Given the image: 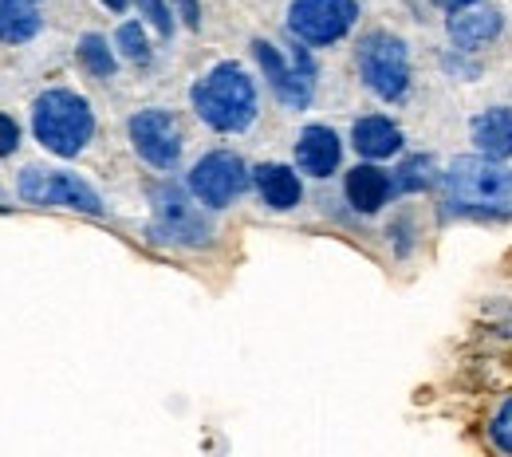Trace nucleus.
Instances as JSON below:
<instances>
[{
  "mask_svg": "<svg viewBox=\"0 0 512 457\" xmlns=\"http://www.w3.org/2000/svg\"><path fill=\"white\" fill-rule=\"evenodd\" d=\"M359 20L355 0H292L288 8V32L308 44V48H327L343 40Z\"/></svg>",
  "mask_w": 512,
  "mask_h": 457,
  "instance_id": "6",
  "label": "nucleus"
},
{
  "mask_svg": "<svg viewBox=\"0 0 512 457\" xmlns=\"http://www.w3.org/2000/svg\"><path fill=\"white\" fill-rule=\"evenodd\" d=\"M20 197L32 201V205H60V209H79V213H91V217L103 213V197L67 170H36V166L24 170L20 174Z\"/></svg>",
  "mask_w": 512,
  "mask_h": 457,
  "instance_id": "8",
  "label": "nucleus"
},
{
  "mask_svg": "<svg viewBox=\"0 0 512 457\" xmlns=\"http://www.w3.org/2000/svg\"><path fill=\"white\" fill-rule=\"evenodd\" d=\"M130 142L134 154L154 170H174L182 158V127L162 107H146L130 119Z\"/></svg>",
  "mask_w": 512,
  "mask_h": 457,
  "instance_id": "9",
  "label": "nucleus"
},
{
  "mask_svg": "<svg viewBox=\"0 0 512 457\" xmlns=\"http://www.w3.org/2000/svg\"><path fill=\"white\" fill-rule=\"evenodd\" d=\"M351 142H355V150H359L363 158L379 162V158H390V154L402 150V131H398L386 115H367V119H359V123L351 127Z\"/></svg>",
  "mask_w": 512,
  "mask_h": 457,
  "instance_id": "16",
  "label": "nucleus"
},
{
  "mask_svg": "<svg viewBox=\"0 0 512 457\" xmlns=\"http://www.w3.org/2000/svg\"><path fill=\"white\" fill-rule=\"evenodd\" d=\"M103 4H107L111 12H123V8H127V0H103Z\"/></svg>",
  "mask_w": 512,
  "mask_h": 457,
  "instance_id": "26",
  "label": "nucleus"
},
{
  "mask_svg": "<svg viewBox=\"0 0 512 457\" xmlns=\"http://www.w3.org/2000/svg\"><path fill=\"white\" fill-rule=\"evenodd\" d=\"M446 28H449V40H453L461 52H477V48H485V44H493V40L501 36L505 20H501L497 8H477V4H469V8H461V12H449Z\"/></svg>",
  "mask_w": 512,
  "mask_h": 457,
  "instance_id": "12",
  "label": "nucleus"
},
{
  "mask_svg": "<svg viewBox=\"0 0 512 457\" xmlns=\"http://www.w3.org/2000/svg\"><path fill=\"white\" fill-rule=\"evenodd\" d=\"M343 190H347V201H351L359 213H379L386 201H390L394 182H390V174H386V170L371 166V162H363V166H355V170L347 174Z\"/></svg>",
  "mask_w": 512,
  "mask_h": 457,
  "instance_id": "14",
  "label": "nucleus"
},
{
  "mask_svg": "<svg viewBox=\"0 0 512 457\" xmlns=\"http://www.w3.org/2000/svg\"><path fill=\"white\" fill-rule=\"evenodd\" d=\"M115 48L127 56L130 64H150V40H146V32H142L138 20H127V24L115 32Z\"/></svg>",
  "mask_w": 512,
  "mask_h": 457,
  "instance_id": "20",
  "label": "nucleus"
},
{
  "mask_svg": "<svg viewBox=\"0 0 512 457\" xmlns=\"http://www.w3.org/2000/svg\"><path fill=\"white\" fill-rule=\"evenodd\" d=\"M32 134L56 158H75L95 134V111L83 95L52 87L32 103Z\"/></svg>",
  "mask_w": 512,
  "mask_h": 457,
  "instance_id": "3",
  "label": "nucleus"
},
{
  "mask_svg": "<svg viewBox=\"0 0 512 457\" xmlns=\"http://www.w3.org/2000/svg\"><path fill=\"white\" fill-rule=\"evenodd\" d=\"M473 142H477L481 158H489V162L512 158V111L493 107V111L477 115L473 119Z\"/></svg>",
  "mask_w": 512,
  "mask_h": 457,
  "instance_id": "15",
  "label": "nucleus"
},
{
  "mask_svg": "<svg viewBox=\"0 0 512 457\" xmlns=\"http://www.w3.org/2000/svg\"><path fill=\"white\" fill-rule=\"evenodd\" d=\"M446 201L461 213L512 217V170L489 158H457L442 174Z\"/></svg>",
  "mask_w": 512,
  "mask_h": 457,
  "instance_id": "2",
  "label": "nucleus"
},
{
  "mask_svg": "<svg viewBox=\"0 0 512 457\" xmlns=\"http://www.w3.org/2000/svg\"><path fill=\"white\" fill-rule=\"evenodd\" d=\"M253 182H256V190H260V197H264V205L276 209V213L296 209L300 197H304L300 174H296L292 166H280V162H264V166H256Z\"/></svg>",
  "mask_w": 512,
  "mask_h": 457,
  "instance_id": "13",
  "label": "nucleus"
},
{
  "mask_svg": "<svg viewBox=\"0 0 512 457\" xmlns=\"http://www.w3.org/2000/svg\"><path fill=\"white\" fill-rule=\"evenodd\" d=\"M193 111L205 127L221 134H241L256 123V83L249 71L233 60L205 71L190 91Z\"/></svg>",
  "mask_w": 512,
  "mask_h": 457,
  "instance_id": "1",
  "label": "nucleus"
},
{
  "mask_svg": "<svg viewBox=\"0 0 512 457\" xmlns=\"http://www.w3.org/2000/svg\"><path fill=\"white\" fill-rule=\"evenodd\" d=\"M40 24L36 0H0V44H28Z\"/></svg>",
  "mask_w": 512,
  "mask_h": 457,
  "instance_id": "17",
  "label": "nucleus"
},
{
  "mask_svg": "<svg viewBox=\"0 0 512 457\" xmlns=\"http://www.w3.org/2000/svg\"><path fill=\"white\" fill-rule=\"evenodd\" d=\"M343 162V142L331 127H304L296 138V166L308 174V178H331Z\"/></svg>",
  "mask_w": 512,
  "mask_h": 457,
  "instance_id": "11",
  "label": "nucleus"
},
{
  "mask_svg": "<svg viewBox=\"0 0 512 457\" xmlns=\"http://www.w3.org/2000/svg\"><path fill=\"white\" fill-rule=\"evenodd\" d=\"M438 8H446V12H461V8H469V4H477V0H434Z\"/></svg>",
  "mask_w": 512,
  "mask_h": 457,
  "instance_id": "25",
  "label": "nucleus"
},
{
  "mask_svg": "<svg viewBox=\"0 0 512 457\" xmlns=\"http://www.w3.org/2000/svg\"><path fill=\"white\" fill-rule=\"evenodd\" d=\"M138 12L158 28V36H174V12L166 8V0H138Z\"/></svg>",
  "mask_w": 512,
  "mask_h": 457,
  "instance_id": "22",
  "label": "nucleus"
},
{
  "mask_svg": "<svg viewBox=\"0 0 512 457\" xmlns=\"http://www.w3.org/2000/svg\"><path fill=\"white\" fill-rule=\"evenodd\" d=\"M253 56L280 103H288V107H296V111H304V107L312 103V95H316V64H312V56H308L304 44L292 48V60H284L276 44L253 40Z\"/></svg>",
  "mask_w": 512,
  "mask_h": 457,
  "instance_id": "5",
  "label": "nucleus"
},
{
  "mask_svg": "<svg viewBox=\"0 0 512 457\" xmlns=\"http://www.w3.org/2000/svg\"><path fill=\"white\" fill-rule=\"evenodd\" d=\"M158 241H170V245H186L197 249L209 241V221L190 205L186 190L178 186H158L154 190V229H150Z\"/></svg>",
  "mask_w": 512,
  "mask_h": 457,
  "instance_id": "10",
  "label": "nucleus"
},
{
  "mask_svg": "<svg viewBox=\"0 0 512 457\" xmlns=\"http://www.w3.org/2000/svg\"><path fill=\"white\" fill-rule=\"evenodd\" d=\"M489 438L501 454H512V398H505V406L493 414V426H489Z\"/></svg>",
  "mask_w": 512,
  "mask_h": 457,
  "instance_id": "21",
  "label": "nucleus"
},
{
  "mask_svg": "<svg viewBox=\"0 0 512 457\" xmlns=\"http://www.w3.org/2000/svg\"><path fill=\"white\" fill-rule=\"evenodd\" d=\"M16 146H20V127H16V119H12V115H4V111H0V158H8Z\"/></svg>",
  "mask_w": 512,
  "mask_h": 457,
  "instance_id": "23",
  "label": "nucleus"
},
{
  "mask_svg": "<svg viewBox=\"0 0 512 457\" xmlns=\"http://www.w3.org/2000/svg\"><path fill=\"white\" fill-rule=\"evenodd\" d=\"M249 182H253L249 166H245L237 154H229V150L205 154L190 170V194L197 197L201 205H209V209L233 205L237 197L249 190Z\"/></svg>",
  "mask_w": 512,
  "mask_h": 457,
  "instance_id": "7",
  "label": "nucleus"
},
{
  "mask_svg": "<svg viewBox=\"0 0 512 457\" xmlns=\"http://www.w3.org/2000/svg\"><path fill=\"white\" fill-rule=\"evenodd\" d=\"M359 75L386 103L406 99V91H410V52H406V44L390 32H371L359 44Z\"/></svg>",
  "mask_w": 512,
  "mask_h": 457,
  "instance_id": "4",
  "label": "nucleus"
},
{
  "mask_svg": "<svg viewBox=\"0 0 512 457\" xmlns=\"http://www.w3.org/2000/svg\"><path fill=\"white\" fill-rule=\"evenodd\" d=\"M79 64L87 67L95 79H111L115 75V52H111V44L99 32H87L79 40Z\"/></svg>",
  "mask_w": 512,
  "mask_h": 457,
  "instance_id": "19",
  "label": "nucleus"
},
{
  "mask_svg": "<svg viewBox=\"0 0 512 457\" xmlns=\"http://www.w3.org/2000/svg\"><path fill=\"white\" fill-rule=\"evenodd\" d=\"M178 12H182V20H186V28H201V4L197 0H178Z\"/></svg>",
  "mask_w": 512,
  "mask_h": 457,
  "instance_id": "24",
  "label": "nucleus"
},
{
  "mask_svg": "<svg viewBox=\"0 0 512 457\" xmlns=\"http://www.w3.org/2000/svg\"><path fill=\"white\" fill-rule=\"evenodd\" d=\"M394 190L398 194H422V190H430V182H434V158L430 154H410L398 170H394Z\"/></svg>",
  "mask_w": 512,
  "mask_h": 457,
  "instance_id": "18",
  "label": "nucleus"
}]
</instances>
